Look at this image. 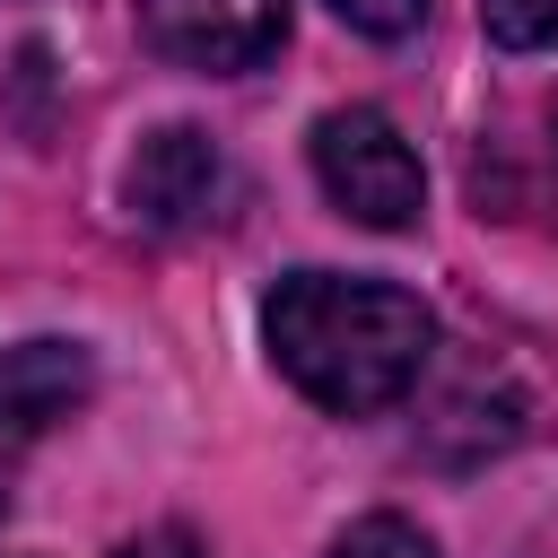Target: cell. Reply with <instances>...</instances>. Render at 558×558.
<instances>
[{
    "label": "cell",
    "mask_w": 558,
    "mask_h": 558,
    "mask_svg": "<svg viewBox=\"0 0 558 558\" xmlns=\"http://www.w3.org/2000/svg\"><path fill=\"white\" fill-rule=\"evenodd\" d=\"M262 340L270 366L331 418H375L392 410L427 349H436V314L392 288V279H349V270H288L262 305Z\"/></svg>",
    "instance_id": "1"
},
{
    "label": "cell",
    "mask_w": 558,
    "mask_h": 558,
    "mask_svg": "<svg viewBox=\"0 0 558 558\" xmlns=\"http://www.w3.org/2000/svg\"><path fill=\"white\" fill-rule=\"evenodd\" d=\"M140 35L201 78L262 70L288 35V0H140Z\"/></svg>",
    "instance_id": "4"
},
{
    "label": "cell",
    "mask_w": 558,
    "mask_h": 558,
    "mask_svg": "<svg viewBox=\"0 0 558 558\" xmlns=\"http://www.w3.org/2000/svg\"><path fill=\"white\" fill-rule=\"evenodd\" d=\"M87 384H96V366H87L78 340H17V349H0V480H9V462L35 436H52L87 401Z\"/></svg>",
    "instance_id": "5"
},
{
    "label": "cell",
    "mask_w": 558,
    "mask_h": 558,
    "mask_svg": "<svg viewBox=\"0 0 558 558\" xmlns=\"http://www.w3.org/2000/svg\"><path fill=\"white\" fill-rule=\"evenodd\" d=\"M331 558H436V541H427L410 514H357V523L331 541Z\"/></svg>",
    "instance_id": "6"
},
{
    "label": "cell",
    "mask_w": 558,
    "mask_h": 558,
    "mask_svg": "<svg viewBox=\"0 0 558 558\" xmlns=\"http://www.w3.org/2000/svg\"><path fill=\"white\" fill-rule=\"evenodd\" d=\"M418 9H427V0H331V17H340V26L384 35V44H392V35H410V26H418Z\"/></svg>",
    "instance_id": "8"
},
{
    "label": "cell",
    "mask_w": 558,
    "mask_h": 558,
    "mask_svg": "<svg viewBox=\"0 0 558 558\" xmlns=\"http://www.w3.org/2000/svg\"><path fill=\"white\" fill-rule=\"evenodd\" d=\"M122 558H201V541H192L183 523H157V532H140V541H122Z\"/></svg>",
    "instance_id": "9"
},
{
    "label": "cell",
    "mask_w": 558,
    "mask_h": 558,
    "mask_svg": "<svg viewBox=\"0 0 558 558\" xmlns=\"http://www.w3.org/2000/svg\"><path fill=\"white\" fill-rule=\"evenodd\" d=\"M314 183L331 192L340 218L357 227H410L427 209V174H418V148L392 131V113L375 105H331L314 122Z\"/></svg>",
    "instance_id": "2"
},
{
    "label": "cell",
    "mask_w": 558,
    "mask_h": 558,
    "mask_svg": "<svg viewBox=\"0 0 558 558\" xmlns=\"http://www.w3.org/2000/svg\"><path fill=\"white\" fill-rule=\"evenodd\" d=\"M227 192H235V174H227L218 140L192 131V122L148 131L140 157L122 166V201H131V218H140L148 235H192V227L227 218Z\"/></svg>",
    "instance_id": "3"
},
{
    "label": "cell",
    "mask_w": 558,
    "mask_h": 558,
    "mask_svg": "<svg viewBox=\"0 0 558 558\" xmlns=\"http://www.w3.org/2000/svg\"><path fill=\"white\" fill-rule=\"evenodd\" d=\"M480 17H488V35H497L506 52L558 44V0H480Z\"/></svg>",
    "instance_id": "7"
}]
</instances>
